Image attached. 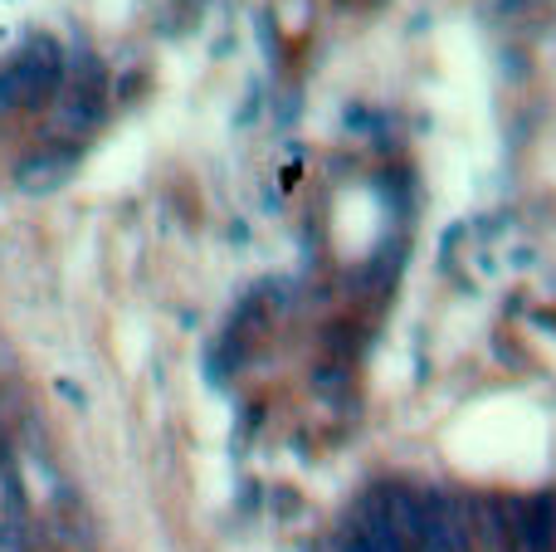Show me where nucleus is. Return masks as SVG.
<instances>
[{"mask_svg": "<svg viewBox=\"0 0 556 552\" xmlns=\"http://www.w3.org/2000/svg\"><path fill=\"white\" fill-rule=\"evenodd\" d=\"M64 84V59H59L54 39H35L15 64L0 74V108L10 103H45L54 88Z\"/></svg>", "mask_w": 556, "mask_h": 552, "instance_id": "obj_1", "label": "nucleus"}, {"mask_svg": "<svg viewBox=\"0 0 556 552\" xmlns=\"http://www.w3.org/2000/svg\"><path fill=\"white\" fill-rule=\"evenodd\" d=\"M415 552H473L469 524H464V499L430 494L420 499V538Z\"/></svg>", "mask_w": 556, "mask_h": 552, "instance_id": "obj_2", "label": "nucleus"}, {"mask_svg": "<svg viewBox=\"0 0 556 552\" xmlns=\"http://www.w3.org/2000/svg\"><path fill=\"white\" fill-rule=\"evenodd\" d=\"M493 552H547L542 499H498V548Z\"/></svg>", "mask_w": 556, "mask_h": 552, "instance_id": "obj_3", "label": "nucleus"}, {"mask_svg": "<svg viewBox=\"0 0 556 552\" xmlns=\"http://www.w3.org/2000/svg\"><path fill=\"white\" fill-rule=\"evenodd\" d=\"M68 162H74V156H68V152H39V156H25V162L15 166V181H20V191H29V196H39V191H54V186L68 176Z\"/></svg>", "mask_w": 556, "mask_h": 552, "instance_id": "obj_4", "label": "nucleus"}, {"mask_svg": "<svg viewBox=\"0 0 556 552\" xmlns=\"http://www.w3.org/2000/svg\"><path fill=\"white\" fill-rule=\"evenodd\" d=\"M542 509H547V552H556V499H542Z\"/></svg>", "mask_w": 556, "mask_h": 552, "instance_id": "obj_5", "label": "nucleus"}]
</instances>
